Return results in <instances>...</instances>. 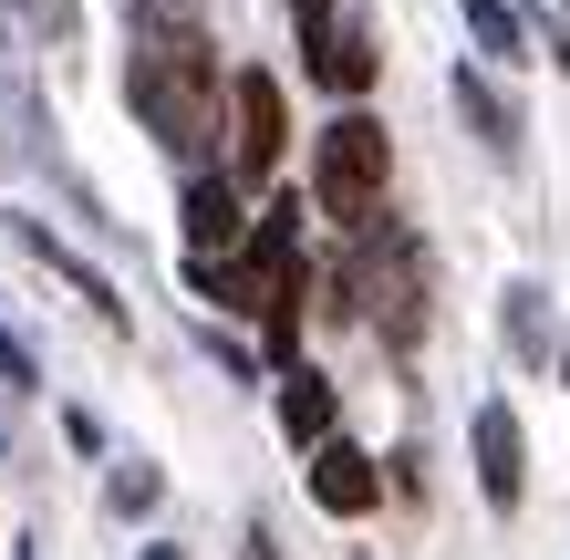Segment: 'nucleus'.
<instances>
[{"label": "nucleus", "instance_id": "f257e3e1", "mask_svg": "<svg viewBox=\"0 0 570 560\" xmlns=\"http://www.w3.org/2000/svg\"><path fill=\"white\" fill-rule=\"evenodd\" d=\"M125 94H136L156 146L177 156L218 146V52L177 0H125Z\"/></svg>", "mask_w": 570, "mask_h": 560}, {"label": "nucleus", "instance_id": "f03ea898", "mask_svg": "<svg viewBox=\"0 0 570 560\" xmlns=\"http://www.w3.org/2000/svg\"><path fill=\"white\" fill-rule=\"evenodd\" d=\"M384 177H394L384 125L363 115V105H343V115H332L322 136H312V208H322V218H343V228H374Z\"/></svg>", "mask_w": 570, "mask_h": 560}, {"label": "nucleus", "instance_id": "7ed1b4c3", "mask_svg": "<svg viewBox=\"0 0 570 560\" xmlns=\"http://www.w3.org/2000/svg\"><path fill=\"white\" fill-rule=\"evenodd\" d=\"M353 302L374 312V333L394 353H415L425 333V249L405 239V228H363V249H353Z\"/></svg>", "mask_w": 570, "mask_h": 560}, {"label": "nucleus", "instance_id": "20e7f679", "mask_svg": "<svg viewBox=\"0 0 570 560\" xmlns=\"http://www.w3.org/2000/svg\"><path fill=\"white\" fill-rule=\"evenodd\" d=\"M281 146H291L281 83H271V73H239V83H228V167H239V177H271Z\"/></svg>", "mask_w": 570, "mask_h": 560}, {"label": "nucleus", "instance_id": "39448f33", "mask_svg": "<svg viewBox=\"0 0 570 560\" xmlns=\"http://www.w3.org/2000/svg\"><path fill=\"white\" fill-rule=\"evenodd\" d=\"M466 436H478V488H488V509H519V499H529V446H519L509 394H488V405L466 415Z\"/></svg>", "mask_w": 570, "mask_h": 560}, {"label": "nucleus", "instance_id": "423d86ee", "mask_svg": "<svg viewBox=\"0 0 570 560\" xmlns=\"http://www.w3.org/2000/svg\"><path fill=\"white\" fill-rule=\"evenodd\" d=\"M187 239H197V259H239L249 249V218H239V187L228 177H187Z\"/></svg>", "mask_w": 570, "mask_h": 560}, {"label": "nucleus", "instance_id": "0eeeda50", "mask_svg": "<svg viewBox=\"0 0 570 560\" xmlns=\"http://www.w3.org/2000/svg\"><path fill=\"white\" fill-rule=\"evenodd\" d=\"M312 499H322L332 519H363V509L384 499V468H374L363 446H343V436H332V446L312 456Z\"/></svg>", "mask_w": 570, "mask_h": 560}, {"label": "nucleus", "instance_id": "6e6552de", "mask_svg": "<svg viewBox=\"0 0 570 560\" xmlns=\"http://www.w3.org/2000/svg\"><path fill=\"white\" fill-rule=\"evenodd\" d=\"M332 415H343V405H332V384H322L312 364L281 374V436H291V446H312V456H322V446H332Z\"/></svg>", "mask_w": 570, "mask_h": 560}, {"label": "nucleus", "instance_id": "1a4fd4ad", "mask_svg": "<svg viewBox=\"0 0 570 560\" xmlns=\"http://www.w3.org/2000/svg\"><path fill=\"white\" fill-rule=\"evenodd\" d=\"M456 115L478 125V146H488V156H519V105H509L488 73H456Z\"/></svg>", "mask_w": 570, "mask_h": 560}, {"label": "nucleus", "instance_id": "9d476101", "mask_svg": "<svg viewBox=\"0 0 570 560\" xmlns=\"http://www.w3.org/2000/svg\"><path fill=\"white\" fill-rule=\"evenodd\" d=\"M21 239H31V259H42V271H62V281H73V291H83V302H94V312H105V322H125V302H115V291H105V271H83V259H73V249H62V239H52V228H21Z\"/></svg>", "mask_w": 570, "mask_h": 560}, {"label": "nucleus", "instance_id": "9b49d317", "mask_svg": "<svg viewBox=\"0 0 570 560\" xmlns=\"http://www.w3.org/2000/svg\"><path fill=\"white\" fill-rule=\"evenodd\" d=\"M322 83L343 94V105H353L363 83H374V21H343V42H332V62H322Z\"/></svg>", "mask_w": 570, "mask_h": 560}, {"label": "nucleus", "instance_id": "f8f14e48", "mask_svg": "<svg viewBox=\"0 0 570 560\" xmlns=\"http://www.w3.org/2000/svg\"><path fill=\"white\" fill-rule=\"evenodd\" d=\"M456 11H466V31H478V52H488V62H529V42H519V11H509V0H456Z\"/></svg>", "mask_w": 570, "mask_h": 560}, {"label": "nucleus", "instance_id": "ddd939ff", "mask_svg": "<svg viewBox=\"0 0 570 560\" xmlns=\"http://www.w3.org/2000/svg\"><path fill=\"white\" fill-rule=\"evenodd\" d=\"M291 21H301V73L322 83V62H332V42H343V11H332V0H291Z\"/></svg>", "mask_w": 570, "mask_h": 560}, {"label": "nucleus", "instance_id": "4468645a", "mask_svg": "<svg viewBox=\"0 0 570 560\" xmlns=\"http://www.w3.org/2000/svg\"><path fill=\"white\" fill-rule=\"evenodd\" d=\"M156 488H166V478L136 456V468H115V509H125V519H136V509H156Z\"/></svg>", "mask_w": 570, "mask_h": 560}, {"label": "nucleus", "instance_id": "2eb2a0df", "mask_svg": "<svg viewBox=\"0 0 570 560\" xmlns=\"http://www.w3.org/2000/svg\"><path fill=\"white\" fill-rule=\"evenodd\" d=\"M529 11H540V31L560 42V62H570V0H529Z\"/></svg>", "mask_w": 570, "mask_h": 560}, {"label": "nucleus", "instance_id": "dca6fc26", "mask_svg": "<svg viewBox=\"0 0 570 560\" xmlns=\"http://www.w3.org/2000/svg\"><path fill=\"white\" fill-rule=\"evenodd\" d=\"M0 384H31V353H21L11 333H0Z\"/></svg>", "mask_w": 570, "mask_h": 560}, {"label": "nucleus", "instance_id": "f3484780", "mask_svg": "<svg viewBox=\"0 0 570 560\" xmlns=\"http://www.w3.org/2000/svg\"><path fill=\"white\" fill-rule=\"evenodd\" d=\"M239 560H281V540H271V530H249V540H239Z\"/></svg>", "mask_w": 570, "mask_h": 560}, {"label": "nucleus", "instance_id": "a211bd4d", "mask_svg": "<svg viewBox=\"0 0 570 560\" xmlns=\"http://www.w3.org/2000/svg\"><path fill=\"white\" fill-rule=\"evenodd\" d=\"M11 11H31V21H52V31H62V0H11Z\"/></svg>", "mask_w": 570, "mask_h": 560}, {"label": "nucleus", "instance_id": "6ab92c4d", "mask_svg": "<svg viewBox=\"0 0 570 560\" xmlns=\"http://www.w3.org/2000/svg\"><path fill=\"white\" fill-rule=\"evenodd\" d=\"M146 560H187V550H146Z\"/></svg>", "mask_w": 570, "mask_h": 560}, {"label": "nucleus", "instance_id": "aec40b11", "mask_svg": "<svg viewBox=\"0 0 570 560\" xmlns=\"http://www.w3.org/2000/svg\"><path fill=\"white\" fill-rule=\"evenodd\" d=\"M560 374H570V353H560Z\"/></svg>", "mask_w": 570, "mask_h": 560}]
</instances>
